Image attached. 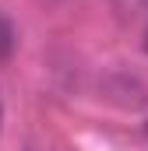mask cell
Here are the masks:
<instances>
[{"mask_svg":"<svg viewBox=\"0 0 148 151\" xmlns=\"http://www.w3.org/2000/svg\"><path fill=\"white\" fill-rule=\"evenodd\" d=\"M14 42H18V39H14V28H11V21H7V18H0V60H4V56L14 49Z\"/></svg>","mask_w":148,"mask_h":151,"instance_id":"cell-1","label":"cell"},{"mask_svg":"<svg viewBox=\"0 0 148 151\" xmlns=\"http://www.w3.org/2000/svg\"><path fill=\"white\" fill-rule=\"evenodd\" d=\"M0 123H4V102H0Z\"/></svg>","mask_w":148,"mask_h":151,"instance_id":"cell-2","label":"cell"}]
</instances>
